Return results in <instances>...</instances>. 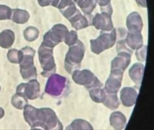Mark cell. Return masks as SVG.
Listing matches in <instances>:
<instances>
[{
  "label": "cell",
  "mask_w": 154,
  "mask_h": 130,
  "mask_svg": "<svg viewBox=\"0 0 154 130\" xmlns=\"http://www.w3.org/2000/svg\"><path fill=\"white\" fill-rule=\"evenodd\" d=\"M23 116L32 129H63L62 123L51 108H36L27 104L24 108Z\"/></svg>",
  "instance_id": "1"
},
{
  "label": "cell",
  "mask_w": 154,
  "mask_h": 130,
  "mask_svg": "<svg viewBox=\"0 0 154 130\" xmlns=\"http://www.w3.org/2000/svg\"><path fill=\"white\" fill-rule=\"evenodd\" d=\"M20 51L21 58L19 64L21 77L26 81L36 79L37 77V72L33 60L36 51L30 46L23 48Z\"/></svg>",
  "instance_id": "2"
},
{
  "label": "cell",
  "mask_w": 154,
  "mask_h": 130,
  "mask_svg": "<svg viewBox=\"0 0 154 130\" xmlns=\"http://www.w3.org/2000/svg\"><path fill=\"white\" fill-rule=\"evenodd\" d=\"M85 52V46L79 40L75 44L70 46L64 61L65 69L69 74H72L73 71L81 68Z\"/></svg>",
  "instance_id": "3"
},
{
  "label": "cell",
  "mask_w": 154,
  "mask_h": 130,
  "mask_svg": "<svg viewBox=\"0 0 154 130\" xmlns=\"http://www.w3.org/2000/svg\"><path fill=\"white\" fill-rule=\"evenodd\" d=\"M53 49L42 44L38 49V59L43 69L41 75L45 77H49L56 73V66L53 56Z\"/></svg>",
  "instance_id": "4"
},
{
  "label": "cell",
  "mask_w": 154,
  "mask_h": 130,
  "mask_svg": "<svg viewBox=\"0 0 154 130\" xmlns=\"http://www.w3.org/2000/svg\"><path fill=\"white\" fill-rule=\"evenodd\" d=\"M116 41V31L114 28L110 31H101L99 36L91 40V50L95 54H100L115 45Z\"/></svg>",
  "instance_id": "5"
},
{
  "label": "cell",
  "mask_w": 154,
  "mask_h": 130,
  "mask_svg": "<svg viewBox=\"0 0 154 130\" xmlns=\"http://www.w3.org/2000/svg\"><path fill=\"white\" fill-rule=\"evenodd\" d=\"M72 79L76 84L85 86L88 90L101 87L103 84L90 70H75L72 73Z\"/></svg>",
  "instance_id": "6"
},
{
  "label": "cell",
  "mask_w": 154,
  "mask_h": 130,
  "mask_svg": "<svg viewBox=\"0 0 154 130\" xmlns=\"http://www.w3.org/2000/svg\"><path fill=\"white\" fill-rule=\"evenodd\" d=\"M69 31L65 25L57 24L46 33L43 37L42 44L54 48L59 43L63 41Z\"/></svg>",
  "instance_id": "7"
},
{
  "label": "cell",
  "mask_w": 154,
  "mask_h": 130,
  "mask_svg": "<svg viewBox=\"0 0 154 130\" xmlns=\"http://www.w3.org/2000/svg\"><path fill=\"white\" fill-rule=\"evenodd\" d=\"M66 85V78L54 73L49 77L46 85L45 92L52 96H59L64 91Z\"/></svg>",
  "instance_id": "8"
},
{
  "label": "cell",
  "mask_w": 154,
  "mask_h": 130,
  "mask_svg": "<svg viewBox=\"0 0 154 130\" xmlns=\"http://www.w3.org/2000/svg\"><path fill=\"white\" fill-rule=\"evenodd\" d=\"M16 92L21 93L25 97L33 101L40 95V84L36 79H32L27 83H21L17 87Z\"/></svg>",
  "instance_id": "9"
},
{
  "label": "cell",
  "mask_w": 154,
  "mask_h": 130,
  "mask_svg": "<svg viewBox=\"0 0 154 130\" xmlns=\"http://www.w3.org/2000/svg\"><path fill=\"white\" fill-rule=\"evenodd\" d=\"M124 72L118 69L111 70L108 79L105 83L104 90L107 93H117L121 86Z\"/></svg>",
  "instance_id": "10"
},
{
  "label": "cell",
  "mask_w": 154,
  "mask_h": 130,
  "mask_svg": "<svg viewBox=\"0 0 154 130\" xmlns=\"http://www.w3.org/2000/svg\"><path fill=\"white\" fill-rule=\"evenodd\" d=\"M111 15L105 12L97 13L93 17L92 25L101 31H110L114 29Z\"/></svg>",
  "instance_id": "11"
},
{
  "label": "cell",
  "mask_w": 154,
  "mask_h": 130,
  "mask_svg": "<svg viewBox=\"0 0 154 130\" xmlns=\"http://www.w3.org/2000/svg\"><path fill=\"white\" fill-rule=\"evenodd\" d=\"M69 21L72 26L76 31H79V30L88 27L89 25H91L93 17L91 18L90 15H83L81 12L79 11L75 15H73L71 19H69Z\"/></svg>",
  "instance_id": "12"
},
{
  "label": "cell",
  "mask_w": 154,
  "mask_h": 130,
  "mask_svg": "<svg viewBox=\"0 0 154 130\" xmlns=\"http://www.w3.org/2000/svg\"><path fill=\"white\" fill-rule=\"evenodd\" d=\"M138 91L132 87H124L120 91V100L126 107H132L136 104Z\"/></svg>",
  "instance_id": "13"
},
{
  "label": "cell",
  "mask_w": 154,
  "mask_h": 130,
  "mask_svg": "<svg viewBox=\"0 0 154 130\" xmlns=\"http://www.w3.org/2000/svg\"><path fill=\"white\" fill-rule=\"evenodd\" d=\"M131 56L128 53H118L111 62V70L118 69L124 72L127 69L131 62Z\"/></svg>",
  "instance_id": "14"
},
{
  "label": "cell",
  "mask_w": 154,
  "mask_h": 130,
  "mask_svg": "<svg viewBox=\"0 0 154 130\" xmlns=\"http://www.w3.org/2000/svg\"><path fill=\"white\" fill-rule=\"evenodd\" d=\"M126 26L128 32H141L143 28L142 17L138 12H132L127 17Z\"/></svg>",
  "instance_id": "15"
},
{
  "label": "cell",
  "mask_w": 154,
  "mask_h": 130,
  "mask_svg": "<svg viewBox=\"0 0 154 130\" xmlns=\"http://www.w3.org/2000/svg\"><path fill=\"white\" fill-rule=\"evenodd\" d=\"M125 41L127 46L132 50H136L142 48L143 44L141 32H128L126 35Z\"/></svg>",
  "instance_id": "16"
},
{
  "label": "cell",
  "mask_w": 154,
  "mask_h": 130,
  "mask_svg": "<svg viewBox=\"0 0 154 130\" xmlns=\"http://www.w3.org/2000/svg\"><path fill=\"white\" fill-rule=\"evenodd\" d=\"M143 71H144V65L140 63H136L130 68L128 71L129 76L136 85H141Z\"/></svg>",
  "instance_id": "17"
},
{
  "label": "cell",
  "mask_w": 154,
  "mask_h": 130,
  "mask_svg": "<svg viewBox=\"0 0 154 130\" xmlns=\"http://www.w3.org/2000/svg\"><path fill=\"white\" fill-rule=\"evenodd\" d=\"M110 124L115 129H123L126 125V118L122 112H115L110 116Z\"/></svg>",
  "instance_id": "18"
},
{
  "label": "cell",
  "mask_w": 154,
  "mask_h": 130,
  "mask_svg": "<svg viewBox=\"0 0 154 130\" xmlns=\"http://www.w3.org/2000/svg\"><path fill=\"white\" fill-rule=\"evenodd\" d=\"M15 33L11 30H4L0 33V46L5 49L11 48L15 42Z\"/></svg>",
  "instance_id": "19"
},
{
  "label": "cell",
  "mask_w": 154,
  "mask_h": 130,
  "mask_svg": "<svg viewBox=\"0 0 154 130\" xmlns=\"http://www.w3.org/2000/svg\"><path fill=\"white\" fill-rule=\"evenodd\" d=\"M30 15L26 10L21 9H12L11 20L17 24H25L29 21Z\"/></svg>",
  "instance_id": "20"
},
{
  "label": "cell",
  "mask_w": 154,
  "mask_h": 130,
  "mask_svg": "<svg viewBox=\"0 0 154 130\" xmlns=\"http://www.w3.org/2000/svg\"><path fill=\"white\" fill-rule=\"evenodd\" d=\"M106 108L112 110H115L119 108L120 102L117 96V93H107L106 92V96L102 102Z\"/></svg>",
  "instance_id": "21"
},
{
  "label": "cell",
  "mask_w": 154,
  "mask_h": 130,
  "mask_svg": "<svg viewBox=\"0 0 154 130\" xmlns=\"http://www.w3.org/2000/svg\"><path fill=\"white\" fill-rule=\"evenodd\" d=\"M75 3L85 15L91 14L95 9L97 4L95 0H75Z\"/></svg>",
  "instance_id": "22"
},
{
  "label": "cell",
  "mask_w": 154,
  "mask_h": 130,
  "mask_svg": "<svg viewBox=\"0 0 154 130\" xmlns=\"http://www.w3.org/2000/svg\"><path fill=\"white\" fill-rule=\"evenodd\" d=\"M11 104L17 109L23 110L28 104V99L21 93L16 92L11 98Z\"/></svg>",
  "instance_id": "23"
},
{
  "label": "cell",
  "mask_w": 154,
  "mask_h": 130,
  "mask_svg": "<svg viewBox=\"0 0 154 130\" xmlns=\"http://www.w3.org/2000/svg\"><path fill=\"white\" fill-rule=\"evenodd\" d=\"M66 129H85V130H91L93 129V126L84 119H75L71 124L66 128Z\"/></svg>",
  "instance_id": "24"
},
{
  "label": "cell",
  "mask_w": 154,
  "mask_h": 130,
  "mask_svg": "<svg viewBox=\"0 0 154 130\" xmlns=\"http://www.w3.org/2000/svg\"><path fill=\"white\" fill-rule=\"evenodd\" d=\"M89 95L93 101L97 103H102L106 96V92L101 87H97L89 90Z\"/></svg>",
  "instance_id": "25"
},
{
  "label": "cell",
  "mask_w": 154,
  "mask_h": 130,
  "mask_svg": "<svg viewBox=\"0 0 154 130\" xmlns=\"http://www.w3.org/2000/svg\"><path fill=\"white\" fill-rule=\"evenodd\" d=\"M23 36L26 41L33 42L38 38L39 36V31L35 26H29L23 32Z\"/></svg>",
  "instance_id": "26"
},
{
  "label": "cell",
  "mask_w": 154,
  "mask_h": 130,
  "mask_svg": "<svg viewBox=\"0 0 154 130\" xmlns=\"http://www.w3.org/2000/svg\"><path fill=\"white\" fill-rule=\"evenodd\" d=\"M7 56H8V60L12 64H18L21 58V51L18 50L11 49L9 50Z\"/></svg>",
  "instance_id": "27"
},
{
  "label": "cell",
  "mask_w": 154,
  "mask_h": 130,
  "mask_svg": "<svg viewBox=\"0 0 154 130\" xmlns=\"http://www.w3.org/2000/svg\"><path fill=\"white\" fill-rule=\"evenodd\" d=\"M74 4H75V0H52L51 5L61 10Z\"/></svg>",
  "instance_id": "28"
},
{
  "label": "cell",
  "mask_w": 154,
  "mask_h": 130,
  "mask_svg": "<svg viewBox=\"0 0 154 130\" xmlns=\"http://www.w3.org/2000/svg\"><path fill=\"white\" fill-rule=\"evenodd\" d=\"M60 11L62 13V14L68 20L69 19H71L73 15H75L79 11V10L76 8L75 4L69 5L64 9L60 10Z\"/></svg>",
  "instance_id": "29"
},
{
  "label": "cell",
  "mask_w": 154,
  "mask_h": 130,
  "mask_svg": "<svg viewBox=\"0 0 154 130\" xmlns=\"http://www.w3.org/2000/svg\"><path fill=\"white\" fill-rule=\"evenodd\" d=\"M95 2L100 6L101 12H105L112 15V8L110 4V0H95Z\"/></svg>",
  "instance_id": "30"
},
{
  "label": "cell",
  "mask_w": 154,
  "mask_h": 130,
  "mask_svg": "<svg viewBox=\"0 0 154 130\" xmlns=\"http://www.w3.org/2000/svg\"><path fill=\"white\" fill-rule=\"evenodd\" d=\"M12 9L5 5H0V20L11 19Z\"/></svg>",
  "instance_id": "31"
},
{
  "label": "cell",
  "mask_w": 154,
  "mask_h": 130,
  "mask_svg": "<svg viewBox=\"0 0 154 130\" xmlns=\"http://www.w3.org/2000/svg\"><path fill=\"white\" fill-rule=\"evenodd\" d=\"M78 41V34H77V32L74 31H71L68 32V35H66L65 39L63 40V42H64L67 45L70 46L75 44Z\"/></svg>",
  "instance_id": "32"
},
{
  "label": "cell",
  "mask_w": 154,
  "mask_h": 130,
  "mask_svg": "<svg viewBox=\"0 0 154 130\" xmlns=\"http://www.w3.org/2000/svg\"><path fill=\"white\" fill-rule=\"evenodd\" d=\"M116 50L117 52H126L128 53L130 55L132 54L133 50H132L128 46H127L125 39H122L120 41H118L116 45Z\"/></svg>",
  "instance_id": "33"
},
{
  "label": "cell",
  "mask_w": 154,
  "mask_h": 130,
  "mask_svg": "<svg viewBox=\"0 0 154 130\" xmlns=\"http://www.w3.org/2000/svg\"><path fill=\"white\" fill-rule=\"evenodd\" d=\"M147 46H143L142 48L136 50V57L138 61L143 62L146 61L147 54Z\"/></svg>",
  "instance_id": "34"
},
{
  "label": "cell",
  "mask_w": 154,
  "mask_h": 130,
  "mask_svg": "<svg viewBox=\"0 0 154 130\" xmlns=\"http://www.w3.org/2000/svg\"><path fill=\"white\" fill-rule=\"evenodd\" d=\"M52 0H38L39 5L41 7H47L51 5Z\"/></svg>",
  "instance_id": "35"
},
{
  "label": "cell",
  "mask_w": 154,
  "mask_h": 130,
  "mask_svg": "<svg viewBox=\"0 0 154 130\" xmlns=\"http://www.w3.org/2000/svg\"><path fill=\"white\" fill-rule=\"evenodd\" d=\"M135 1L137 3V4L140 7H142V8H147L146 0H135Z\"/></svg>",
  "instance_id": "36"
},
{
  "label": "cell",
  "mask_w": 154,
  "mask_h": 130,
  "mask_svg": "<svg viewBox=\"0 0 154 130\" xmlns=\"http://www.w3.org/2000/svg\"><path fill=\"white\" fill-rule=\"evenodd\" d=\"M5 114V112H4V110H3L2 108L0 107V119H1L3 116H4Z\"/></svg>",
  "instance_id": "37"
},
{
  "label": "cell",
  "mask_w": 154,
  "mask_h": 130,
  "mask_svg": "<svg viewBox=\"0 0 154 130\" xmlns=\"http://www.w3.org/2000/svg\"><path fill=\"white\" fill-rule=\"evenodd\" d=\"M0 92H1V86H0Z\"/></svg>",
  "instance_id": "38"
}]
</instances>
